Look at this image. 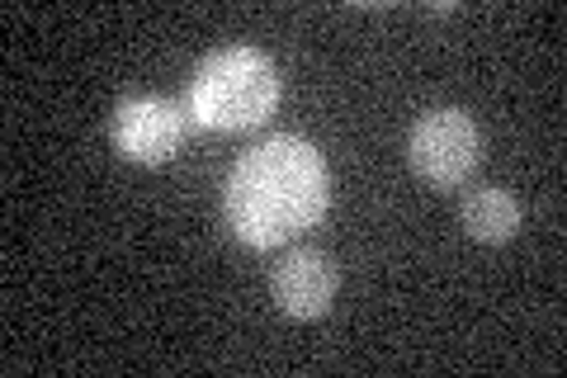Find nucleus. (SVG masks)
<instances>
[{
    "mask_svg": "<svg viewBox=\"0 0 567 378\" xmlns=\"http://www.w3.org/2000/svg\"><path fill=\"white\" fill-rule=\"evenodd\" d=\"M331 204L327 156L303 137H270L246 152L223 185V223L251 251L303 237Z\"/></svg>",
    "mask_w": 567,
    "mask_h": 378,
    "instance_id": "f257e3e1",
    "label": "nucleus"
},
{
    "mask_svg": "<svg viewBox=\"0 0 567 378\" xmlns=\"http://www.w3.org/2000/svg\"><path fill=\"white\" fill-rule=\"evenodd\" d=\"M279 76L275 62L256 48H223L194 71L185 90V114L213 133H241L275 114Z\"/></svg>",
    "mask_w": 567,
    "mask_h": 378,
    "instance_id": "f03ea898",
    "label": "nucleus"
},
{
    "mask_svg": "<svg viewBox=\"0 0 567 378\" xmlns=\"http://www.w3.org/2000/svg\"><path fill=\"white\" fill-rule=\"evenodd\" d=\"M406 161L421 180L454 190L483 161V133L464 110H425L412 123V137H406Z\"/></svg>",
    "mask_w": 567,
    "mask_h": 378,
    "instance_id": "7ed1b4c3",
    "label": "nucleus"
},
{
    "mask_svg": "<svg viewBox=\"0 0 567 378\" xmlns=\"http://www.w3.org/2000/svg\"><path fill=\"white\" fill-rule=\"evenodd\" d=\"M110 137L118 156L137 161V166H156V161L175 156L185 137V110L171 100L142 95V100H123L114 119H110Z\"/></svg>",
    "mask_w": 567,
    "mask_h": 378,
    "instance_id": "20e7f679",
    "label": "nucleus"
},
{
    "mask_svg": "<svg viewBox=\"0 0 567 378\" xmlns=\"http://www.w3.org/2000/svg\"><path fill=\"white\" fill-rule=\"evenodd\" d=\"M275 303L289 317H322L336 298V265L322 251H293L270 279Z\"/></svg>",
    "mask_w": 567,
    "mask_h": 378,
    "instance_id": "39448f33",
    "label": "nucleus"
},
{
    "mask_svg": "<svg viewBox=\"0 0 567 378\" xmlns=\"http://www.w3.org/2000/svg\"><path fill=\"white\" fill-rule=\"evenodd\" d=\"M464 227L473 242H487V246H502L520 232V204L511 200L506 190H473L464 200Z\"/></svg>",
    "mask_w": 567,
    "mask_h": 378,
    "instance_id": "423d86ee",
    "label": "nucleus"
}]
</instances>
